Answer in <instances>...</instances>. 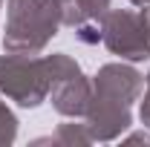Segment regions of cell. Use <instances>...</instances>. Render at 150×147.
Instances as JSON below:
<instances>
[{
    "label": "cell",
    "instance_id": "obj_8",
    "mask_svg": "<svg viewBox=\"0 0 150 147\" xmlns=\"http://www.w3.org/2000/svg\"><path fill=\"white\" fill-rule=\"evenodd\" d=\"M84 20H101L110 12V0H75Z\"/></svg>",
    "mask_w": 150,
    "mask_h": 147
},
{
    "label": "cell",
    "instance_id": "obj_9",
    "mask_svg": "<svg viewBox=\"0 0 150 147\" xmlns=\"http://www.w3.org/2000/svg\"><path fill=\"white\" fill-rule=\"evenodd\" d=\"M139 121L144 124V130H150V72L144 75V98L139 107Z\"/></svg>",
    "mask_w": 150,
    "mask_h": 147
},
{
    "label": "cell",
    "instance_id": "obj_11",
    "mask_svg": "<svg viewBox=\"0 0 150 147\" xmlns=\"http://www.w3.org/2000/svg\"><path fill=\"white\" fill-rule=\"evenodd\" d=\"M136 9H150V0H130Z\"/></svg>",
    "mask_w": 150,
    "mask_h": 147
},
{
    "label": "cell",
    "instance_id": "obj_10",
    "mask_svg": "<svg viewBox=\"0 0 150 147\" xmlns=\"http://www.w3.org/2000/svg\"><path fill=\"white\" fill-rule=\"evenodd\" d=\"M124 141H130V144H136V141H144V144H150V136H147V133H133V136H127Z\"/></svg>",
    "mask_w": 150,
    "mask_h": 147
},
{
    "label": "cell",
    "instance_id": "obj_1",
    "mask_svg": "<svg viewBox=\"0 0 150 147\" xmlns=\"http://www.w3.org/2000/svg\"><path fill=\"white\" fill-rule=\"evenodd\" d=\"M61 29V0H9L3 49L40 55Z\"/></svg>",
    "mask_w": 150,
    "mask_h": 147
},
{
    "label": "cell",
    "instance_id": "obj_6",
    "mask_svg": "<svg viewBox=\"0 0 150 147\" xmlns=\"http://www.w3.org/2000/svg\"><path fill=\"white\" fill-rule=\"evenodd\" d=\"M52 144H61V147H84V144H93V136L87 124H75V121H67V124H58L55 136L49 139Z\"/></svg>",
    "mask_w": 150,
    "mask_h": 147
},
{
    "label": "cell",
    "instance_id": "obj_2",
    "mask_svg": "<svg viewBox=\"0 0 150 147\" xmlns=\"http://www.w3.org/2000/svg\"><path fill=\"white\" fill-rule=\"evenodd\" d=\"M0 95L26 110L40 107L49 98L46 55H0Z\"/></svg>",
    "mask_w": 150,
    "mask_h": 147
},
{
    "label": "cell",
    "instance_id": "obj_3",
    "mask_svg": "<svg viewBox=\"0 0 150 147\" xmlns=\"http://www.w3.org/2000/svg\"><path fill=\"white\" fill-rule=\"evenodd\" d=\"M101 23V43L110 55L127 64L150 58V18L147 9H110Z\"/></svg>",
    "mask_w": 150,
    "mask_h": 147
},
{
    "label": "cell",
    "instance_id": "obj_7",
    "mask_svg": "<svg viewBox=\"0 0 150 147\" xmlns=\"http://www.w3.org/2000/svg\"><path fill=\"white\" fill-rule=\"evenodd\" d=\"M18 139V115L6 107L3 95H0V147H9Z\"/></svg>",
    "mask_w": 150,
    "mask_h": 147
},
{
    "label": "cell",
    "instance_id": "obj_4",
    "mask_svg": "<svg viewBox=\"0 0 150 147\" xmlns=\"http://www.w3.org/2000/svg\"><path fill=\"white\" fill-rule=\"evenodd\" d=\"M49 66V101L52 110L64 118H84L93 95V81L81 72L78 61L67 52L46 55Z\"/></svg>",
    "mask_w": 150,
    "mask_h": 147
},
{
    "label": "cell",
    "instance_id": "obj_5",
    "mask_svg": "<svg viewBox=\"0 0 150 147\" xmlns=\"http://www.w3.org/2000/svg\"><path fill=\"white\" fill-rule=\"evenodd\" d=\"M142 90H144V75L127 61L104 64L93 75V95L124 104V107H133L142 98Z\"/></svg>",
    "mask_w": 150,
    "mask_h": 147
},
{
    "label": "cell",
    "instance_id": "obj_12",
    "mask_svg": "<svg viewBox=\"0 0 150 147\" xmlns=\"http://www.w3.org/2000/svg\"><path fill=\"white\" fill-rule=\"evenodd\" d=\"M0 6H3V0H0Z\"/></svg>",
    "mask_w": 150,
    "mask_h": 147
}]
</instances>
